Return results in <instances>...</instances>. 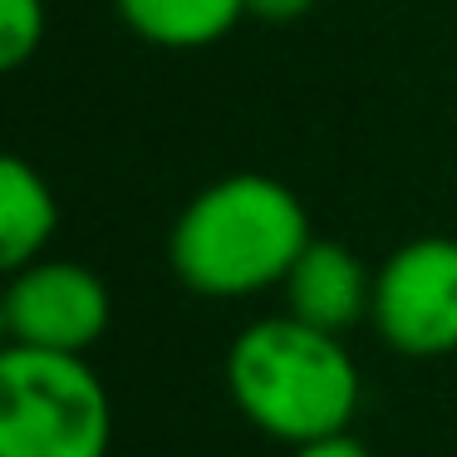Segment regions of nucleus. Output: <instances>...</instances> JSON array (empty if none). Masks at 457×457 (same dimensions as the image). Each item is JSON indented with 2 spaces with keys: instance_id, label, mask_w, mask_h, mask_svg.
I'll list each match as a JSON object with an SVG mask.
<instances>
[{
  "instance_id": "obj_1",
  "label": "nucleus",
  "mask_w": 457,
  "mask_h": 457,
  "mask_svg": "<svg viewBox=\"0 0 457 457\" xmlns=\"http://www.w3.org/2000/svg\"><path fill=\"white\" fill-rule=\"evenodd\" d=\"M315 241L305 202L266 172L217 178L178 212L168 266L202 300H251L280 290L300 251Z\"/></svg>"
},
{
  "instance_id": "obj_2",
  "label": "nucleus",
  "mask_w": 457,
  "mask_h": 457,
  "mask_svg": "<svg viewBox=\"0 0 457 457\" xmlns=\"http://www.w3.org/2000/svg\"><path fill=\"white\" fill-rule=\"evenodd\" d=\"M227 394L270 443L349 433L364 403V378L349 345L295 315H266L237 329L227 349Z\"/></svg>"
},
{
  "instance_id": "obj_3",
  "label": "nucleus",
  "mask_w": 457,
  "mask_h": 457,
  "mask_svg": "<svg viewBox=\"0 0 457 457\" xmlns=\"http://www.w3.org/2000/svg\"><path fill=\"white\" fill-rule=\"evenodd\" d=\"M113 398L89 354L0 349V457H109Z\"/></svg>"
},
{
  "instance_id": "obj_4",
  "label": "nucleus",
  "mask_w": 457,
  "mask_h": 457,
  "mask_svg": "<svg viewBox=\"0 0 457 457\" xmlns=\"http://www.w3.org/2000/svg\"><path fill=\"white\" fill-rule=\"evenodd\" d=\"M369 325L403 359L457 354V241L413 237L374 270Z\"/></svg>"
},
{
  "instance_id": "obj_5",
  "label": "nucleus",
  "mask_w": 457,
  "mask_h": 457,
  "mask_svg": "<svg viewBox=\"0 0 457 457\" xmlns=\"http://www.w3.org/2000/svg\"><path fill=\"white\" fill-rule=\"evenodd\" d=\"M5 290V329L11 345L54 349V354H89L113 320V295L104 276L70 256H40L11 280Z\"/></svg>"
},
{
  "instance_id": "obj_6",
  "label": "nucleus",
  "mask_w": 457,
  "mask_h": 457,
  "mask_svg": "<svg viewBox=\"0 0 457 457\" xmlns=\"http://www.w3.org/2000/svg\"><path fill=\"white\" fill-rule=\"evenodd\" d=\"M286 315L305 320L315 329L345 335L359 320H369V295H374V276L369 266L345 246V241H310L300 261L290 266L286 286Z\"/></svg>"
},
{
  "instance_id": "obj_7",
  "label": "nucleus",
  "mask_w": 457,
  "mask_h": 457,
  "mask_svg": "<svg viewBox=\"0 0 457 457\" xmlns=\"http://www.w3.org/2000/svg\"><path fill=\"white\" fill-rule=\"evenodd\" d=\"M54 231H60V202L45 172L15 153H0V280L50 256Z\"/></svg>"
},
{
  "instance_id": "obj_8",
  "label": "nucleus",
  "mask_w": 457,
  "mask_h": 457,
  "mask_svg": "<svg viewBox=\"0 0 457 457\" xmlns=\"http://www.w3.org/2000/svg\"><path fill=\"white\" fill-rule=\"evenodd\" d=\"M119 21L158 50H207L246 15V0H113Z\"/></svg>"
},
{
  "instance_id": "obj_9",
  "label": "nucleus",
  "mask_w": 457,
  "mask_h": 457,
  "mask_svg": "<svg viewBox=\"0 0 457 457\" xmlns=\"http://www.w3.org/2000/svg\"><path fill=\"white\" fill-rule=\"evenodd\" d=\"M45 40V0H0V74L35 60Z\"/></svg>"
},
{
  "instance_id": "obj_10",
  "label": "nucleus",
  "mask_w": 457,
  "mask_h": 457,
  "mask_svg": "<svg viewBox=\"0 0 457 457\" xmlns=\"http://www.w3.org/2000/svg\"><path fill=\"white\" fill-rule=\"evenodd\" d=\"M290 457H374L364 443L354 437V428L349 433H329V437H310V443L290 447Z\"/></svg>"
},
{
  "instance_id": "obj_11",
  "label": "nucleus",
  "mask_w": 457,
  "mask_h": 457,
  "mask_svg": "<svg viewBox=\"0 0 457 457\" xmlns=\"http://www.w3.org/2000/svg\"><path fill=\"white\" fill-rule=\"evenodd\" d=\"M315 11V0H246V15H256V21H270V25H290L300 21V15Z\"/></svg>"
},
{
  "instance_id": "obj_12",
  "label": "nucleus",
  "mask_w": 457,
  "mask_h": 457,
  "mask_svg": "<svg viewBox=\"0 0 457 457\" xmlns=\"http://www.w3.org/2000/svg\"><path fill=\"white\" fill-rule=\"evenodd\" d=\"M11 345V329H5V290H0V349Z\"/></svg>"
}]
</instances>
